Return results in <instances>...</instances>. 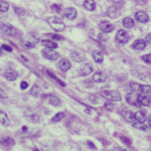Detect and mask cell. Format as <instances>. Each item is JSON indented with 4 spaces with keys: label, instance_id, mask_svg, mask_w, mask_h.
Masks as SVG:
<instances>
[{
    "label": "cell",
    "instance_id": "14",
    "mask_svg": "<svg viewBox=\"0 0 151 151\" xmlns=\"http://www.w3.org/2000/svg\"><path fill=\"white\" fill-rule=\"evenodd\" d=\"M64 15L69 20H73L77 17V11L74 7H68L65 9Z\"/></svg>",
    "mask_w": 151,
    "mask_h": 151
},
{
    "label": "cell",
    "instance_id": "30",
    "mask_svg": "<svg viewBox=\"0 0 151 151\" xmlns=\"http://www.w3.org/2000/svg\"><path fill=\"white\" fill-rule=\"evenodd\" d=\"M151 93V87L149 85H141L140 91L139 94H144V95H147L148 94H150Z\"/></svg>",
    "mask_w": 151,
    "mask_h": 151
},
{
    "label": "cell",
    "instance_id": "39",
    "mask_svg": "<svg viewBox=\"0 0 151 151\" xmlns=\"http://www.w3.org/2000/svg\"><path fill=\"white\" fill-rule=\"evenodd\" d=\"M121 141L125 145H128V146H130L131 145V141H130V139L128 138H127V137H126L125 136H122V137H121Z\"/></svg>",
    "mask_w": 151,
    "mask_h": 151
},
{
    "label": "cell",
    "instance_id": "27",
    "mask_svg": "<svg viewBox=\"0 0 151 151\" xmlns=\"http://www.w3.org/2000/svg\"><path fill=\"white\" fill-rule=\"evenodd\" d=\"M49 103L54 107H59L61 106V100L56 95H51L49 99Z\"/></svg>",
    "mask_w": 151,
    "mask_h": 151
},
{
    "label": "cell",
    "instance_id": "35",
    "mask_svg": "<svg viewBox=\"0 0 151 151\" xmlns=\"http://www.w3.org/2000/svg\"><path fill=\"white\" fill-rule=\"evenodd\" d=\"M141 59L146 63L151 64V54H148L143 55L142 58H141Z\"/></svg>",
    "mask_w": 151,
    "mask_h": 151
},
{
    "label": "cell",
    "instance_id": "22",
    "mask_svg": "<svg viewBox=\"0 0 151 151\" xmlns=\"http://www.w3.org/2000/svg\"><path fill=\"white\" fill-rule=\"evenodd\" d=\"M0 145L5 147H12L15 145V141L12 138L4 137L0 140Z\"/></svg>",
    "mask_w": 151,
    "mask_h": 151
},
{
    "label": "cell",
    "instance_id": "11",
    "mask_svg": "<svg viewBox=\"0 0 151 151\" xmlns=\"http://www.w3.org/2000/svg\"><path fill=\"white\" fill-rule=\"evenodd\" d=\"M70 57L74 61L77 62H83L86 60V55L82 51L75 50L71 52Z\"/></svg>",
    "mask_w": 151,
    "mask_h": 151
},
{
    "label": "cell",
    "instance_id": "6",
    "mask_svg": "<svg viewBox=\"0 0 151 151\" xmlns=\"http://www.w3.org/2000/svg\"><path fill=\"white\" fill-rule=\"evenodd\" d=\"M25 117L28 121L33 122V123H38L41 121L40 115L31 110H28L26 111Z\"/></svg>",
    "mask_w": 151,
    "mask_h": 151
},
{
    "label": "cell",
    "instance_id": "44",
    "mask_svg": "<svg viewBox=\"0 0 151 151\" xmlns=\"http://www.w3.org/2000/svg\"><path fill=\"white\" fill-rule=\"evenodd\" d=\"M28 87V83L26 82H22L20 84V88L22 90H25L26 88H27Z\"/></svg>",
    "mask_w": 151,
    "mask_h": 151
},
{
    "label": "cell",
    "instance_id": "17",
    "mask_svg": "<svg viewBox=\"0 0 151 151\" xmlns=\"http://www.w3.org/2000/svg\"><path fill=\"white\" fill-rule=\"evenodd\" d=\"M150 97L142 94H138V102L140 106H148L150 102Z\"/></svg>",
    "mask_w": 151,
    "mask_h": 151
},
{
    "label": "cell",
    "instance_id": "31",
    "mask_svg": "<svg viewBox=\"0 0 151 151\" xmlns=\"http://www.w3.org/2000/svg\"><path fill=\"white\" fill-rule=\"evenodd\" d=\"M133 127L136 129L141 130H146L147 129V126L144 124L143 122H140L138 121L134 122L133 124Z\"/></svg>",
    "mask_w": 151,
    "mask_h": 151
},
{
    "label": "cell",
    "instance_id": "42",
    "mask_svg": "<svg viewBox=\"0 0 151 151\" xmlns=\"http://www.w3.org/2000/svg\"><path fill=\"white\" fill-rule=\"evenodd\" d=\"M89 99V101L92 103H94V104H96V103H97L98 102V98H97L96 96H95L94 95L91 96Z\"/></svg>",
    "mask_w": 151,
    "mask_h": 151
},
{
    "label": "cell",
    "instance_id": "43",
    "mask_svg": "<svg viewBox=\"0 0 151 151\" xmlns=\"http://www.w3.org/2000/svg\"><path fill=\"white\" fill-rule=\"evenodd\" d=\"M145 42L146 43L151 45V33L148 34L145 37Z\"/></svg>",
    "mask_w": 151,
    "mask_h": 151
},
{
    "label": "cell",
    "instance_id": "2",
    "mask_svg": "<svg viewBox=\"0 0 151 151\" xmlns=\"http://www.w3.org/2000/svg\"><path fill=\"white\" fill-rule=\"evenodd\" d=\"M46 21L55 31L61 32L64 29V22L57 17H50L47 18Z\"/></svg>",
    "mask_w": 151,
    "mask_h": 151
},
{
    "label": "cell",
    "instance_id": "12",
    "mask_svg": "<svg viewBox=\"0 0 151 151\" xmlns=\"http://www.w3.org/2000/svg\"><path fill=\"white\" fill-rule=\"evenodd\" d=\"M121 14L120 10L115 6H110L107 11V15L108 17L112 19L119 18L121 16Z\"/></svg>",
    "mask_w": 151,
    "mask_h": 151
},
{
    "label": "cell",
    "instance_id": "10",
    "mask_svg": "<svg viewBox=\"0 0 151 151\" xmlns=\"http://www.w3.org/2000/svg\"><path fill=\"white\" fill-rule=\"evenodd\" d=\"M94 71V67L91 63H86L81 66L79 70V73L81 76H86L90 74Z\"/></svg>",
    "mask_w": 151,
    "mask_h": 151
},
{
    "label": "cell",
    "instance_id": "26",
    "mask_svg": "<svg viewBox=\"0 0 151 151\" xmlns=\"http://www.w3.org/2000/svg\"><path fill=\"white\" fill-rule=\"evenodd\" d=\"M135 120H136V121L143 122V123L146 120V116L145 113L142 111H138L135 113Z\"/></svg>",
    "mask_w": 151,
    "mask_h": 151
},
{
    "label": "cell",
    "instance_id": "45",
    "mask_svg": "<svg viewBox=\"0 0 151 151\" xmlns=\"http://www.w3.org/2000/svg\"><path fill=\"white\" fill-rule=\"evenodd\" d=\"M52 7H53V9H54V10L56 11L57 12H60V9H61L60 7L58 6V5H57V4H53V6H52Z\"/></svg>",
    "mask_w": 151,
    "mask_h": 151
},
{
    "label": "cell",
    "instance_id": "37",
    "mask_svg": "<svg viewBox=\"0 0 151 151\" xmlns=\"http://www.w3.org/2000/svg\"><path fill=\"white\" fill-rule=\"evenodd\" d=\"M14 11L16 14H17L19 15H23L25 14V11L24 9L20 7H14Z\"/></svg>",
    "mask_w": 151,
    "mask_h": 151
},
{
    "label": "cell",
    "instance_id": "19",
    "mask_svg": "<svg viewBox=\"0 0 151 151\" xmlns=\"http://www.w3.org/2000/svg\"><path fill=\"white\" fill-rule=\"evenodd\" d=\"M146 46V42L145 40L138 39L135 40L134 43L132 44V48L137 50H144Z\"/></svg>",
    "mask_w": 151,
    "mask_h": 151
},
{
    "label": "cell",
    "instance_id": "32",
    "mask_svg": "<svg viewBox=\"0 0 151 151\" xmlns=\"http://www.w3.org/2000/svg\"><path fill=\"white\" fill-rule=\"evenodd\" d=\"M141 86V85H139L136 83H134V82H131L130 83V87L131 90L133 91V92H135V93H136L138 94L140 91Z\"/></svg>",
    "mask_w": 151,
    "mask_h": 151
},
{
    "label": "cell",
    "instance_id": "9",
    "mask_svg": "<svg viewBox=\"0 0 151 151\" xmlns=\"http://www.w3.org/2000/svg\"><path fill=\"white\" fill-rule=\"evenodd\" d=\"M108 78L107 74L103 71L97 70L94 73L92 77V79L94 82L97 83H102L105 82Z\"/></svg>",
    "mask_w": 151,
    "mask_h": 151
},
{
    "label": "cell",
    "instance_id": "36",
    "mask_svg": "<svg viewBox=\"0 0 151 151\" xmlns=\"http://www.w3.org/2000/svg\"><path fill=\"white\" fill-rule=\"evenodd\" d=\"M105 107L109 111H113L115 109L114 104L110 101H108L105 103Z\"/></svg>",
    "mask_w": 151,
    "mask_h": 151
},
{
    "label": "cell",
    "instance_id": "47",
    "mask_svg": "<svg viewBox=\"0 0 151 151\" xmlns=\"http://www.w3.org/2000/svg\"><path fill=\"white\" fill-rule=\"evenodd\" d=\"M52 38H53V39H54V40H60L61 39V36H60L59 35H57V34H54V35H53Z\"/></svg>",
    "mask_w": 151,
    "mask_h": 151
},
{
    "label": "cell",
    "instance_id": "51",
    "mask_svg": "<svg viewBox=\"0 0 151 151\" xmlns=\"http://www.w3.org/2000/svg\"><path fill=\"white\" fill-rule=\"evenodd\" d=\"M2 54V50H1V48H0V54Z\"/></svg>",
    "mask_w": 151,
    "mask_h": 151
},
{
    "label": "cell",
    "instance_id": "21",
    "mask_svg": "<svg viewBox=\"0 0 151 151\" xmlns=\"http://www.w3.org/2000/svg\"><path fill=\"white\" fill-rule=\"evenodd\" d=\"M0 123L6 127L8 126L10 124V121L6 113L1 110H0Z\"/></svg>",
    "mask_w": 151,
    "mask_h": 151
},
{
    "label": "cell",
    "instance_id": "25",
    "mask_svg": "<svg viewBox=\"0 0 151 151\" xmlns=\"http://www.w3.org/2000/svg\"><path fill=\"white\" fill-rule=\"evenodd\" d=\"M84 7L89 11H93L96 9V3L92 0H87L84 2Z\"/></svg>",
    "mask_w": 151,
    "mask_h": 151
},
{
    "label": "cell",
    "instance_id": "29",
    "mask_svg": "<svg viewBox=\"0 0 151 151\" xmlns=\"http://www.w3.org/2000/svg\"><path fill=\"white\" fill-rule=\"evenodd\" d=\"M30 93L33 96L36 97V98H38L41 95V90L39 87L38 86H37V85H34V86H33L32 88L31 89Z\"/></svg>",
    "mask_w": 151,
    "mask_h": 151
},
{
    "label": "cell",
    "instance_id": "28",
    "mask_svg": "<svg viewBox=\"0 0 151 151\" xmlns=\"http://www.w3.org/2000/svg\"><path fill=\"white\" fill-rule=\"evenodd\" d=\"M122 24L126 28H131L134 26V20L130 17H126L122 21Z\"/></svg>",
    "mask_w": 151,
    "mask_h": 151
},
{
    "label": "cell",
    "instance_id": "50",
    "mask_svg": "<svg viewBox=\"0 0 151 151\" xmlns=\"http://www.w3.org/2000/svg\"><path fill=\"white\" fill-rule=\"evenodd\" d=\"M111 151H120V150H119V149H114L111 150Z\"/></svg>",
    "mask_w": 151,
    "mask_h": 151
},
{
    "label": "cell",
    "instance_id": "33",
    "mask_svg": "<svg viewBox=\"0 0 151 151\" xmlns=\"http://www.w3.org/2000/svg\"><path fill=\"white\" fill-rule=\"evenodd\" d=\"M9 4L5 1H0V11L1 12H6L9 10Z\"/></svg>",
    "mask_w": 151,
    "mask_h": 151
},
{
    "label": "cell",
    "instance_id": "40",
    "mask_svg": "<svg viewBox=\"0 0 151 151\" xmlns=\"http://www.w3.org/2000/svg\"><path fill=\"white\" fill-rule=\"evenodd\" d=\"M7 98V96L6 93L2 89L0 88V100L6 99Z\"/></svg>",
    "mask_w": 151,
    "mask_h": 151
},
{
    "label": "cell",
    "instance_id": "7",
    "mask_svg": "<svg viewBox=\"0 0 151 151\" xmlns=\"http://www.w3.org/2000/svg\"><path fill=\"white\" fill-rule=\"evenodd\" d=\"M116 40L120 44H126L128 42L129 35L124 30H119L116 34Z\"/></svg>",
    "mask_w": 151,
    "mask_h": 151
},
{
    "label": "cell",
    "instance_id": "18",
    "mask_svg": "<svg viewBox=\"0 0 151 151\" xmlns=\"http://www.w3.org/2000/svg\"><path fill=\"white\" fill-rule=\"evenodd\" d=\"M59 67L62 71H67L71 67V63L68 59H62L58 63Z\"/></svg>",
    "mask_w": 151,
    "mask_h": 151
},
{
    "label": "cell",
    "instance_id": "48",
    "mask_svg": "<svg viewBox=\"0 0 151 151\" xmlns=\"http://www.w3.org/2000/svg\"><path fill=\"white\" fill-rule=\"evenodd\" d=\"M22 131L23 132H26L27 131V130H28V127H26V126H23L22 127Z\"/></svg>",
    "mask_w": 151,
    "mask_h": 151
},
{
    "label": "cell",
    "instance_id": "34",
    "mask_svg": "<svg viewBox=\"0 0 151 151\" xmlns=\"http://www.w3.org/2000/svg\"><path fill=\"white\" fill-rule=\"evenodd\" d=\"M64 116H65V115L63 112L58 113L57 114L55 115L52 118V121L54 122H59L61 120H62L64 118Z\"/></svg>",
    "mask_w": 151,
    "mask_h": 151
},
{
    "label": "cell",
    "instance_id": "24",
    "mask_svg": "<svg viewBox=\"0 0 151 151\" xmlns=\"http://www.w3.org/2000/svg\"><path fill=\"white\" fill-rule=\"evenodd\" d=\"M42 44L44 46L46 47L48 49H55L58 47V44L54 42H53L50 40H44L42 42Z\"/></svg>",
    "mask_w": 151,
    "mask_h": 151
},
{
    "label": "cell",
    "instance_id": "8",
    "mask_svg": "<svg viewBox=\"0 0 151 151\" xmlns=\"http://www.w3.org/2000/svg\"><path fill=\"white\" fill-rule=\"evenodd\" d=\"M126 100L130 104L140 107L138 102V93L135 92L128 93L126 96Z\"/></svg>",
    "mask_w": 151,
    "mask_h": 151
},
{
    "label": "cell",
    "instance_id": "20",
    "mask_svg": "<svg viewBox=\"0 0 151 151\" xmlns=\"http://www.w3.org/2000/svg\"><path fill=\"white\" fill-rule=\"evenodd\" d=\"M122 115L129 122H134L135 120V113L129 110H124L122 111Z\"/></svg>",
    "mask_w": 151,
    "mask_h": 151
},
{
    "label": "cell",
    "instance_id": "38",
    "mask_svg": "<svg viewBox=\"0 0 151 151\" xmlns=\"http://www.w3.org/2000/svg\"><path fill=\"white\" fill-rule=\"evenodd\" d=\"M47 73H48L49 75H50V76H51V77H52L53 78H54V79H56V80H57V82L61 85V86H63V87H64L65 86V83L61 81V80H60V79H59L58 78H56L55 76L54 75V74H53L52 73H50V72H49V71H47Z\"/></svg>",
    "mask_w": 151,
    "mask_h": 151
},
{
    "label": "cell",
    "instance_id": "3",
    "mask_svg": "<svg viewBox=\"0 0 151 151\" xmlns=\"http://www.w3.org/2000/svg\"><path fill=\"white\" fill-rule=\"evenodd\" d=\"M0 31L3 34L9 37H15L18 32L15 27L9 24H3L0 26Z\"/></svg>",
    "mask_w": 151,
    "mask_h": 151
},
{
    "label": "cell",
    "instance_id": "15",
    "mask_svg": "<svg viewBox=\"0 0 151 151\" xmlns=\"http://www.w3.org/2000/svg\"><path fill=\"white\" fill-rule=\"evenodd\" d=\"M135 18L138 22L142 23H147L149 19L148 15L143 11L137 12L135 14Z\"/></svg>",
    "mask_w": 151,
    "mask_h": 151
},
{
    "label": "cell",
    "instance_id": "13",
    "mask_svg": "<svg viewBox=\"0 0 151 151\" xmlns=\"http://www.w3.org/2000/svg\"><path fill=\"white\" fill-rule=\"evenodd\" d=\"M99 28L100 29L105 33H109L112 32L115 29V27L113 25L110 23L108 21L104 20L102 21L99 24Z\"/></svg>",
    "mask_w": 151,
    "mask_h": 151
},
{
    "label": "cell",
    "instance_id": "49",
    "mask_svg": "<svg viewBox=\"0 0 151 151\" xmlns=\"http://www.w3.org/2000/svg\"><path fill=\"white\" fill-rule=\"evenodd\" d=\"M148 123H149V125L150 126V127H151V116H150L148 118Z\"/></svg>",
    "mask_w": 151,
    "mask_h": 151
},
{
    "label": "cell",
    "instance_id": "1",
    "mask_svg": "<svg viewBox=\"0 0 151 151\" xmlns=\"http://www.w3.org/2000/svg\"><path fill=\"white\" fill-rule=\"evenodd\" d=\"M100 95L110 101H119L121 100V94L116 90H103L100 91Z\"/></svg>",
    "mask_w": 151,
    "mask_h": 151
},
{
    "label": "cell",
    "instance_id": "23",
    "mask_svg": "<svg viewBox=\"0 0 151 151\" xmlns=\"http://www.w3.org/2000/svg\"><path fill=\"white\" fill-rule=\"evenodd\" d=\"M92 58L96 62L101 63L103 61V55L100 51L95 50L92 52Z\"/></svg>",
    "mask_w": 151,
    "mask_h": 151
},
{
    "label": "cell",
    "instance_id": "41",
    "mask_svg": "<svg viewBox=\"0 0 151 151\" xmlns=\"http://www.w3.org/2000/svg\"><path fill=\"white\" fill-rule=\"evenodd\" d=\"M2 48H3L4 50H5V51H8V52H12V48H11L10 46L7 45H5V44H4V45H2Z\"/></svg>",
    "mask_w": 151,
    "mask_h": 151
},
{
    "label": "cell",
    "instance_id": "16",
    "mask_svg": "<svg viewBox=\"0 0 151 151\" xmlns=\"http://www.w3.org/2000/svg\"><path fill=\"white\" fill-rule=\"evenodd\" d=\"M4 76L6 79L7 81H14L17 79L18 76V73L15 70L13 69H9L5 71Z\"/></svg>",
    "mask_w": 151,
    "mask_h": 151
},
{
    "label": "cell",
    "instance_id": "4",
    "mask_svg": "<svg viewBox=\"0 0 151 151\" xmlns=\"http://www.w3.org/2000/svg\"><path fill=\"white\" fill-rule=\"evenodd\" d=\"M42 54L45 58L52 61L57 60L59 58L58 52L52 49L44 48L42 51Z\"/></svg>",
    "mask_w": 151,
    "mask_h": 151
},
{
    "label": "cell",
    "instance_id": "46",
    "mask_svg": "<svg viewBox=\"0 0 151 151\" xmlns=\"http://www.w3.org/2000/svg\"><path fill=\"white\" fill-rule=\"evenodd\" d=\"M88 145L89 146V147L91 149H96V146L94 145V144L92 142V141H88Z\"/></svg>",
    "mask_w": 151,
    "mask_h": 151
},
{
    "label": "cell",
    "instance_id": "5",
    "mask_svg": "<svg viewBox=\"0 0 151 151\" xmlns=\"http://www.w3.org/2000/svg\"><path fill=\"white\" fill-rule=\"evenodd\" d=\"M37 42H38V39H37V37L31 35L26 37L23 40L22 44L23 45V47H25V48L31 49L34 48Z\"/></svg>",
    "mask_w": 151,
    "mask_h": 151
}]
</instances>
